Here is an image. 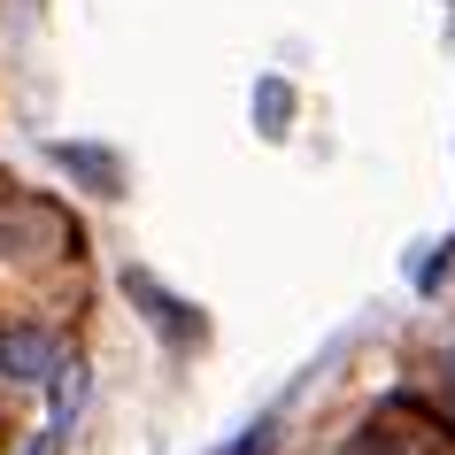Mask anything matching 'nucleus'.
I'll return each instance as SVG.
<instances>
[{
	"label": "nucleus",
	"mask_w": 455,
	"mask_h": 455,
	"mask_svg": "<svg viewBox=\"0 0 455 455\" xmlns=\"http://www.w3.org/2000/svg\"><path fill=\"white\" fill-rule=\"evenodd\" d=\"M124 293H132V301H140V309L155 316V332H163V339H178V347H201V339H209L201 309H193V301H178L170 286H155L147 270H124Z\"/></svg>",
	"instance_id": "f257e3e1"
},
{
	"label": "nucleus",
	"mask_w": 455,
	"mask_h": 455,
	"mask_svg": "<svg viewBox=\"0 0 455 455\" xmlns=\"http://www.w3.org/2000/svg\"><path fill=\"white\" fill-rule=\"evenodd\" d=\"M62 363H54V339L39 332V324H24V332H0V379L8 386H47Z\"/></svg>",
	"instance_id": "f03ea898"
},
{
	"label": "nucleus",
	"mask_w": 455,
	"mask_h": 455,
	"mask_svg": "<svg viewBox=\"0 0 455 455\" xmlns=\"http://www.w3.org/2000/svg\"><path fill=\"white\" fill-rule=\"evenodd\" d=\"M54 163L77 170L93 193H116V186H124V163H116V155H100V147H54Z\"/></svg>",
	"instance_id": "7ed1b4c3"
},
{
	"label": "nucleus",
	"mask_w": 455,
	"mask_h": 455,
	"mask_svg": "<svg viewBox=\"0 0 455 455\" xmlns=\"http://www.w3.org/2000/svg\"><path fill=\"white\" fill-rule=\"evenodd\" d=\"M286 124H293V85L286 77H263L255 85V132L263 140H286Z\"/></svg>",
	"instance_id": "20e7f679"
},
{
	"label": "nucleus",
	"mask_w": 455,
	"mask_h": 455,
	"mask_svg": "<svg viewBox=\"0 0 455 455\" xmlns=\"http://www.w3.org/2000/svg\"><path fill=\"white\" fill-rule=\"evenodd\" d=\"M54 417H47V432H70V417H77V402H85V363H62L54 371Z\"/></svg>",
	"instance_id": "39448f33"
},
{
	"label": "nucleus",
	"mask_w": 455,
	"mask_h": 455,
	"mask_svg": "<svg viewBox=\"0 0 455 455\" xmlns=\"http://www.w3.org/2000/svg\"><path fill=\"white\" fill-rule=\"evenodd\" d=\"M448 270H455V240H440L425 255V263H417V293H432V286H448Z\"/></svg>",
	"instance_id": "423d86ee"
},
{
	"label": "nucleus",
	"mask_w": 455,
	"mask_h": 455,
	"mask_svg": "<svg viewBox=\"0 0 455 455\" xmlns=\"http://www.w3.org/2000/svg\"><path fill=\"white\" fill-rule=\"evenodd\" d=\"M24 455H62V432H39V440H31Z\"/></svg>",
	"instance_id": "0eeeda50"
}]
</instances>
